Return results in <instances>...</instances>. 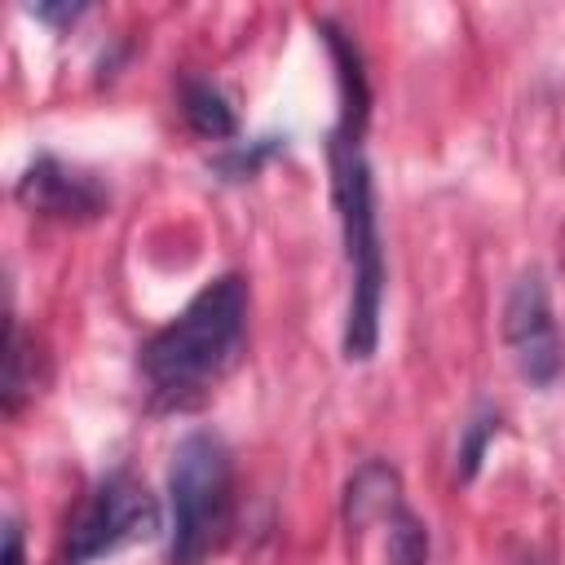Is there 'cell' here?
Returning a JSON list of instances; mask_svg holds the SVG:
<instances>
[{
	"mask_svg": "<svg viewBox=\"0 0 565 565\" xmlns=\"http://www.w3.org/2000/svg\"><path fill=\"white\" fill-rule=\"evenodd\" d=\"M247 344V282L238 274L212 278L172 322H163L137 353L154 411L199 406L243 358Z\"/></svg>",
	"mask_w": 565,
	"mask_h": 565,
	"instance_id": "6da1fadb",
	"label": "cell"
},
{
	"mask_svg": "<svg viewBox=\"0 0 565 565\" xmlns=\"http://www.w3.org/2000/svg\"><path fill=\"white\" fill-rule=\"evenodd\" d=\"M331 203L340 216L344 265H349V305H344V362H371L380 349L384 313V243L375 212V177L362 154V137L331 132Z\"/></svg>",
	"mask_w": 565,
	"mask_h": 565,
	"instance_id": "7a4b0ae2",
	"label": "cell"
},
{
	"mask_svg": "<svg viewBox=\"0 0 565 565\" xmlns=\"http://www.w3.org/2000/svg\"><path fill=\"white\" fill-rule=\"evenodd\" d=\"M234 525V455L194 428L177 441L168 463V565H207Z\"/></svg>",
	"mask_w": 565,
	"mask_h": 565,
	"instance_id": "3957f363",
	"label": "cell"
},
{
	"mask_svg": "<svg viewBox=\"0 0 565 565\" xmlns=\"http://www.w3.org/2000/svg\"><path fill=\"white\" fill-rule=\"evenodd\" d=\"M159 530H163V512L150 486L132 477L128 468H115L79 503L66 530V543H62V565H93L119 547L154 539Z\"/></svg>",
	"mask_w": 565,
	"mask_h": 565,
	"instance_id": "277c9868",
	"label": "cell"
},
{
	"mask_svg": "<svg viewBox=\"0 0 565 565\" xmlns=\"http://www.w3.org/2000/svg\"><path fill=\"white\" fill-rule=\"evenodd\" d=\"M503 344L521 371L525 384L552 388L565 371V349H561V327L552 309V291L543 269H525L508 296H503Z\"/></svg>",
	"mask_w": 565,
	"mask_h": 565,
	"instance_id": "5b68a950",
	"label": "cell"
},
{
	"mask_svg": "<svg viewBox=\"0 0 565 565\" xmlns=\"http://www.w3.org/2000/svg\"><path fill=\"white\" fill-rule=\"evenodd\" d=\"M13 194H18L22 207H31L40 216H53V221H97L110 203L106 185L93 172L66 163L57 154H35L26 163V172L18 177Z\"/></svg>",
	"mask_w": 565,
	"mask_h": 565,
	"instance_id": "8992f818",
	"label": "cell"
},
{
	"mask_svg": "<svg viewBox=\"0 0 565 565\" xmlns=\"http://www.w3.org/2000/svg\"><path fill=\"white\" fill-rule=\"evenodd\" d=\"M318 35L335 62V84H340V128L344 137H362L366 132V110H371V88H366V71H362V53L358 44L331 22L322 18L318 22Z\"/></svg>",
	"mask_w": 565,
	"mask_h": 565,
	"instance_id": "52a82bcc",
	"label": "cell"
},
{
	"mask_svg": "<svg viewBox=\"0 0 565 565\" xmlns=\"http://www.w3.org/2000/svg\"><path fill=\"white\" fill-rule=\"evenodd\" d=\"M397 503H402L397 468L384 463V459H366L344 486V525H349V534H362V530L380 525Z\"/></svg>",
	"mask_w": 565,
	"mask_h": 565,
	"instance_id": "ba28073f",
	"label": "cell"
},
{
	"mask_svg": "<svg viewBox=\"0 0 565 565\" xmlns=\"http://www.w3.org/2000/svg\"><path fill=\"white\" fill-rule=\"evenodd\" d=\"M181 119L203 141H230L238 132V115H234L230 97L203 75H185L181 79Z\"/></svg>",
	"mask_w": 565,
	"mask_h": 565,
	"instance_id": "9c48e42d",
	"label": "cell"
},
{
	"mask_svg": "<svg viewBox=\"0 0 565 565\" xmlns=\"http://www.w3.org/2000/svg\"><path fill=\"white\" fill-rule=\"evenodd\" d=\"M499 433H503V415L494 406H477L468 415V424L459 428V446H455V477L459 481H472L481 472V463H486V455H490Z\"/></svg>",
	"mask_w": 565,
	"mask_h": 565,
	"instance_id": "30bf717a",
	"label": "cell"
},
{
	"mask_svg": "<svg viewBox=\"0 0 565 565\" xmlns=\"http://www.w3.org/2000/svg\"><path fill=\"white\" fill-rule=\"evenodd\" d=\"M380 525H384V561L388 565H428V525L406 508V499Z\"/></svg>",
	"mask_w": 565,
	"mask_h": 565,
	"instance_id": "8fae6325",
	"label": "cell"
},
{
	"mask_svg": "<svg viewBox=\"0 0 565 565\" xmlns=\"http://www.w3.org/2000/svg\"><path fill=\"white\" fill-rule=\"evenodd\" d=\"M35 393V353L18 322H9V353H4V411L18 415L22 402Z\"/></svg>",
	"mask_w": 565,
	"mask_h": 565,
	"instance_id": "7c38bea8",
	"label": "cell"
},
{
	"mask_svg": "<svg viewBox=\"0 0 565 565\" xmlns=\"http://www.w3.org/2000/svg\"><path fill=\"white\" fill-rule=\"evenodd\" d=\"M278 150H287V137H256V141H247V146H230L225 154H216V172H221L225 181H247V177H256Z\"/></svg>",
	"mask_w": 565,
	"mask_h": 565,
	"instance_id": "4fadbf2b",
	"label": "cell"
},
{
	"mask_svg": "<svg viewBox=\"0 0 565 565\" xmlns=\"http://www.w3.org/2000/svg\"><path fill=\"white\" fill-rule=\"evenodd\" d=\"M26 13L49 22V26H71V22H79L88 13V4H26Z\"/></svg>",
	"mask_w": 565,
	"mask_h": 565,
	"instance_id": "5bb4252c",
	"label": "cell"
},
{
	"mask_svg": "<svg viewBox=\"0 0 565 565\" xmlns=\"http://www.w3.org/2000/svg\"><path fill=\"white\" fill-rule=\"evenodd\" d=\"M4 565H26V556H22V525L13 516L4 521Z\"/></svg>",
	"mask_w": 565,
	"mask_h": 565,
	"instance_id": "9a60e30c",
	"label": "cell"
},
{
	"mask_svg": "<svg viewBox=\"0 0 565 565\" xmlns=\"http://www.w3.org/2000/svg\"><path fill=\"white\" fill-rule=\"evenodd\" d=\"M525 565H539V561H525Z\"/></svg>",
	"mask_w": 565,
	"mask_h": 565,
	"instance_id": "2e32d148",
	"label": "cell"
}]
</instances>
